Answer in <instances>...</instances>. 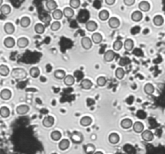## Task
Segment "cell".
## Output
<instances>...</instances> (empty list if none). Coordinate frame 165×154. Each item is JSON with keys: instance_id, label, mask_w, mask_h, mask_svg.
I'll return each mask as SVG.
<instances>
[{"instance_id": "cell-1", "label": "cell", "mask_w": 165, "mask_h": 154, "mask_svg": "<svg viewBox=\"0 0 165 154\" xmlns=\"http://www.w3.org/2000/svg\"><path fill=\"white\" fill-rule=\"evenodd\" d=\"M28 76V74L26 72V71L23 68H15L13 69L11 72V76L15 79L16 80H24Z\"/></svg>"}, {"instance_id": "cell-2", "label": "cell", "mask_w": 165, "mask_h": 154, "mask_svg": "<svg viewBox=\"0 0 165 154\" xmlns=\"http://www.w3.org/2000/svg\"><path fill=\"white\" fill-rule=\"evenodd\" d=\"M80 43H81L82 47L85 50H89L92 47V39L89 38V37H87V36H85V37L81 38Z\"/></svg>"}, {"instance_id": "cell-3", "label": "cell", "mask_w": 165, "mask_h": 154, "mask_svg": "<svg viewBox=\"0 0 165 154\" xmlns=\"http://www.w3.org/2000/svg\"><path fill=\"white\" fill-rule=\"evenodd\" d=\"M54 124V118L52 116H48L43 120V125L46 128H50Z\"/></svg>"}, {"instance_id": "cell-4", "label": "cell", "mask_w": 165, "mask_h": 154, "mask_svg": "<svg viewBox=\"0 0 165 154\" xmlns=\"http://www.w3.org/2000/svg\"><path fill=\"white\" fill-rule=\"evenodd\" d=\"M108 24L110 26V27L111 28H118L119 26H120V21L118 18L116 17H112L110 18L108 21Z\"/></svg>"}, {"instance_id": "cell-5", "label": "cell", "mask_w": 165, "mask_h": 154, "mask_svg": "<svg viewBox=\"0 0 165 154\" xmlns=\"http://www.w3.org/2000/svg\"><path fill=\"white\" fill-rule=\"evenodd\" d=\"M141 137L143 138V140L145 141H151L153 140L154 136H153V133L150 130H145L142 133Z\"/></svg>"}, {"instance_id": "cell-6", "label": "cell", "mask_w": 165, "mask_h": 154, "mask_svg": "<svg viewBox=\"0 0 165 154\" xmlns=\"http://www.w3.org/2000/svg\"><path fill=\"white\" fill-rule=\"evenodd\" d=\"M115 52L112 50H108L104 55V60L106 62H111L113 61L115 57Z\"/></svg>"}, {"instance_id": "cell-7", "label": "cell", "mask_w": 165, "mask_h": 154, "mask_svg": "<svg viewBox=\"0 0 165 154\" xmlns=\"http://www.w3.org/2000/svg\"><path fill=\"white\" fill-rule=\"evenodd\" d=\"M85 27L89 31H94L97 30V24L96 22L93 21V20H89L85 24Z\"/></svg>"}, {"instance_id": "cell-8", "label": "cell", "mask_w": 165, "mask_h": 154, "mask_svg": "<svg viewBox=\"0 0 165 154\" xmlns=\"http://www.w3.org/2000/svg\"><path fill=\"white\" fill-rule=\"evenodd\" d=\"M28 111H29V107L28 105H25V104L19 105L16 108V112H17L19 115H24L26 113H28Z\"/></svg>"}, {"instance_id": "cell-9", "label": "cell", "mask_w": 165, "mask_h": 154, "mask_svg": "<svg viewBox=\"0 0 165 154\" xmlns=\"http://www.w3.org/2000/svg\"><path fill=\"white\" fill-rule=\"evenodd\" d=\"M143 19V13L140 11H135L131 15V19L134 22H140Z\"/></svg>"}, {"instance_id": "cell-10", "label": "cell", "mask_w": 165, "mask_h": 154, "mask_svg": "<svg viewBox=\"0 0 165 154\" xmlns=\"http://www.w3.org/2000/svg\"><path fill=\"white\" fill-rule=\"evenodd\" d=\"M74 82H75V79L72 75H67L65 78L64 79V84L66 86H72L74 84Z\"/></svg>"}, {"instance_id": "cell-11", "label": "cell", "mask_w": 165, "mask_h": 154, "mask_svg": "<svg viewBox=\"0 0 165 154\" xmlns=\"http://www.w3.org/2000/svg\"><path fill=\"white\" fill-rule=\"evenodd\" d=\"M28 43H29L28 39L27 38H24V37L19 38L17 41V45L19 48H24V47H28Z\"/></svg>"}, {"instance_id": "cell-12", "label": "cell", "mask_w": 165, "mask_h": 154, "mask_svg": "<svg viewBox=\"0 0 165 154\" xmlns=\"http://www.w3.org/2000/svg\"><path fill=\"white\" fill-rule=\"evenodd\" d=\"M144 124H142L141 122H140V121H137V122H135V124H133V129L137 133H143L144 132Z\"/></svg>"}, {"instance_id": "cell-13", "label": "cell", "mask_w": 165, "mask_h": 154, "mask_svg": "<svg viewBox=\"0 0 165 154\" xmlns=\"http://www.w3.org/2000/svg\"><path fill=\"white\" fill-rule=\"evenodd\" d=\"M4 31L7 34H13L15 31V26L11 23H7L4 25Z\"/></svg>"}, {"instance_id": "cell-14", "label": "cell", "mask_w": 165, "mask_h": 154, "mask_svg": "<svg viewBox=\"0 0 165 154\" xmlns=\"http://www.w3.org/2000/svg\"><path fill=\"white\" fill-rule=\"evenodd\" d=\"M0 96H1V98L4 100H7L9 99L11 97V92L9 89H3L2 90L1 93H0Z\"/></svg>"}, {"instance_id": "cell-15", "label": "cell", "mask_w": 165, "mask_h": 154, "mask_svg": "<svg viewBox=\"0 0 165 154\" xmlns=\"http://www.w3.org/2000/svg\"><path fill=\"white\" fill-rule=\"evenodd\" d=\"M139 8L142 11H148L150 10V4L147 1H142L139 3Z\"/></svg>"}, {"instance_id": "cell-16", "label": "cell", "mask_w": 165, "mask_h": 154, "mask_svg": "<svg viewBox=\"0 0 165 154\" xmlns=\"http://www.w3.org/2000/svg\"><path fill=\"white\" fill-rule=\"evenodd\" d=\"M47 8L49 11H56L57 8V3H56L54 0H48L46 2Z\"/></svg>"}, {"instance_id": "cell-17", "label": "cell", "mask_w": 165, "mask_h": 154, "mask_svg": "<svg viewBox=\"0 0 165 154\" xmlns=\"http://www.w3.org/2000/svg\"><path fill=\"white\" fill-rule=\"evenodd\" d=\"M91 39H92V41H93V43H96V44H98V43H100L102 41V35L100 34V33L95 32V33H93L92 35Z\"/></svg>"}, {"instance_id": "cell-18", "label": "cell", "mask_w": 165, "mask_h": 154, "mask_svg": "<svg viewBox=\"0 0 165 154\" xmlns=\"http://www.w3.org/2000/svg\"><path fill=\"white\" fill-rule=\"evenodd\" d=\"M92 85H93L92 82L88 79H84V80H82V81L80 82V86L83 89H89V88H91Z\"/></svg>"}, {"instance_id": "cell-19", "label": "cell", "mask_w": 165, "mask_h": 154, "mask_svg": "<svg viewBox=\"0 0 165 154\" xmlns=\"http://www.w3.org/2000/svg\"><path fill=\"white\" fill-rule=\"evenodd\" d=\"M119 136L117 133H111L110 136H109V141L110 143L113 144V145H116L118 144L119 141Z\"/></svg>"}, {"instance_id": "cell-20", "label": "cell", "mask_w": 165, "mask_h": 154, "mask_svg": "<svg viewBox=\"0 0 165 154\" xmlns=\"http://www.w3.org/2000/svg\"><path fill=\"white\" fill-rule=\"evenodd\" d=\"M15 39L11 37H7V38H5L4 40V46L7 48H11L15 46Z\"/></svg>"}, {"instance_id": "cell-21", "label": "cell", "mask_w": 165, "mask_h": 154, "mask_svg": "<svg viewBox=\"0 0 165 154\" xmlns=\"http://www.w3.org/2000/svg\"><path fill=\"white\" fill-rule=\"evenodd\" d=\"M121 127L124 129H128L130 128L133 125V123H132V120H130V119H124L121 121Z\"/></svg>"}, {"instance_id": "cell-22", "label": "cell", "mask_w": 165, "mask_h": 154, "mask_svg": "<svg viewBox=\"0 0 165 154\" xmlns=\"http://www.w3.org/2000/svg\"><path fill=\"white\" fill-rule=\"evenodd\" d=\"M134 47V42L133 40L131 38H127L125 40L124 42V48L127 50V51H131Z\"/></svg>"}, {"instance_id": "cell-23", "label": "cell", "mask_w": 165, "mask_h": 154, "mask_svg": "<svg viewBox=\"0 0 165 154\" xmlns=\"http://www.w3.org/2000/svg\"><path fill=\"white\" fill-rule=\"evenodd\" d=\"M109 16H110V14L108 12V11L106 10H102L99 12V15H98V17L99 19L102 20V21H106L109 19Z\"/></svg>"}, {"instance_id": "cell-24", "label": "cell", "mask_w": 165, "mask_h": 154, "mask_svg": "<svg viewBox=\"0 0 165 154\" xmlns=\"http://www.w3.org/2000/svg\"><path fill=\"white\" fill-rule=\"evenodd\" d=\"M69 141L67 139H64L59 143V149L60 150H66L69 147Z\"/></svg>"}, {"instance_id": "cell-25", "label": "cell", "mask_w": 165, "mask_h": 154, "mask_svg": "<svg viewBox=\"0 0 165 154\" xmlns=\"http://www.w3.org/2000/svg\"><path fill=\"white\" fill-rule=\"evenodd\" d=\"M155 91V88L152 84H147L146 85L144 86V92L145 93L148 95H152L154 93Z\"/></svg>"}, {"instance_id": "cell-26", "label": "cell", "mask_w": 165, "mask_h": 154, "mask_svg": "<svg viewBox=\"0 0 165 154\" xmlns=\"http://www.w3.org/2000/svg\"><path fill=\"white\" fill-rule=\"evenodd\" d=\"M63 14L66 18H72L74 15V11L71 7H65L63 10Z\"/></svg>"}, {"instance_id": "cell-27", "label": "cell", "mask_w": 165, "mask_h": 154, "mask_svg": "<svg viewBox=\"0 0 165 154\" xmlns=\"http://www.w3.org/2000/svg\"><path fill=\"white\" fill-rule=\"evenodd\" d=\"M91 123H92V119L89 116H84L80 120V124L82 126H84V127L89 126V125L91 124Z\"/></svg>"}, {"instance_id": "cell-28", "label": "cell", "mask_w": 165, "mask_h": 154, "mask_svg": "<svg viewBox=\"0 0 165 154\" xmlns=\"http://www.w3.org/2000/svg\"><path fill=\"white\" fill-rule=\"evenodd\" d=\"M54 76L56 77V79L64 80L65 78V76H66V74H65L64 71H63V70H56L54 72Z\"/></svg>"}, {"instance_id": "cell-29", "label": "cell", "mask_w": 165, "mask_h": 154, "mask_svg": "<svg viewBox=\"0 0 165 154\" xmlns=\"http://www.w3.org/2000/svg\"><path fill=\"white\" fill-rule=\"evenodd\" d=\"M63 11H61L60 9H56V11H54L52 12V17L54 19H56V21H58L59 19H60L61 18L63 17Z\"/></svg>"}, {"instance_id": "cell-30", "label": "cell", "mask_w": 165, "mask_h": 154, "mask_svg": "<svg viewBox=\"0 0 165 154\" xmlns=\"http://www.w3.org/2000/svg\"><path fill=\"white\" fill-rule=\"evenodd\" d=\"M11 7L9 6V5H2L1 6V7H0V11L1 13L3 14V15H9L10 13H11Z\"/></svg>"}, {"instance_id": "cell-31", "label": "cell", "mask_w": 165, "mask_h": 154, "mask_svg": "<svg viewBox=\"0 0 165 154\" xmlns=\"http://www.w3.org/2000/svg\"><path fill=\"white\" fill-rule=\"evenodd\" d=\"M153 23L156 26L160 27L164 23V18L162 17L161 15H156V16L153 18Z\"/></svg>"}, {"instance_id": "cell-32", "label": "cell", "mask_w": 165, "mask_h": 154, "mask_svg": "<svg viewBox=\"0 0 165 154\" xmlns=\"http://www.w3.org/2000/svg\"><path fill=\"white\" fill-rule=\"evenodd\" d=\"M40 69L38 68H36V67H33V68H32L30 69L29 71V74L30 76L32 77H33V78H36V77H38L40 76Z\"/></svg>"}, {"instance_id": "cell-33", "label": "cell", "mask_w": 165, "mask_h": 154, "mask_svg": "<svg viewBox=\"0 0 165 154\" xmlns=\"http://www.w3.org/2000/svg\"><path fill=\"white\" fill-rule=\"evenodd\" d=\"M0 115L3 118H7L10 116V110L8 108L2 107L0 109Z\"/></svg>"}, {"instance_id": "cell-34", "label": "cell", "mask_w": 165, "mask_h": 154, "mask_svg": "<svg viewBox=\"0 0 165 154\" xmlns=\"http://www.w3.org/2000/svg\"><path fill=\"white\" fill-rule=\"evenodd\" d=\"M125 76V71L122 68H118L115 71V76L117 77L119 80H122Z\"/></svg>"}, {"instance_id": "cell-35", "label": "cell", "mask_w": 165, "mask_h": 154, "mask_svg": "<svg viewBox=\"0 0 165 154\" xmlns=\"http://www.w3.org/2000/svg\"><path fill=\"white\" fill-rule=\"evenodd\" d=\"M44 30H45V27H44V26L43 25L42 23H37L36 25L35 26V31L37 34H43L44 32Z\"/></svg>"}, {"instance_id": "cell-36", "label": "cell", "mask_w": 165, "mask_h": 154, "mask_svg": "<svg viewBox=\"0 0 165 154\" xmlns=\"http://www.w3.org/2000/svg\"><path fill=\"white\" fill-rule=\"evenodd\" d=\"M123 46H124V43H123V42L121 40L118 39L113 44V48H114V51H119V50H121Z\"/></svg>"}, {"instance_id": "cell-37", "label": "cell", "mask_w": 165, "mask_h": 154, "mask_svg": "<svg viewBox=\"0 0 165 154\" xmlns=\"http://www.w3.org/2000/svg\"><path fill=\"white\" fill-rule=\"evenodd\" d=\"M9 72H10L9 68L7 66H5V65H1L0 66V74H1V76H7L9 74Z\"/></svg>"}, {"instance_id": "cell-38", "label": "cell", "mask_w": 165, "mask_h": 154, "mask_svg": "<svg viewBox=\"0 0 165 154\" xmlns=\"http://www.w3.org/2000/svg\"><path fill=\"white\" fill-rule=\"evenodd\" d=\"M30 19L28 17H23L20 20V25L23 27H28L30 25Z\"/></svg>"}, {"instance_id": "cell-39", "label": "cell", "mask_w": 165, "mask_h": 154, "mask_svg": "<svg viewBox=\"0 0 165 154\" xmlns=\"http://www.w3.org/2000/svg\"><path fill=\"white\" fill-rule=\"evenodd\" d=\"M51 138L55 141H59L60 139L61 138V133H60L59 131H53L51 133Z\"/></svg>"}, {"instance_id": "cell-40", "label": "cell", "mask_w": 165, "mask_h": 154, "mask_svg": "<svg viewBox=\"0 0 165 154\" xmlns=\"http://www.w3.org/2000/svg\"><path fill=\"white\" fill-rule=\"evenodd\" d=\"M80 5V2L79 0H71L69 2V6L72 9H77Z\"/></svg>"}, {"instance_id": "cell-41", "label": "cell", "mask_w": 165, "mask_h": 154, "mask_svg": "<svg viewBox=\"0 0 165 154\" xmlns=\"http://www.w3.org/2000/svg\"><path fill=\"white\" fill-rule=\"evenodd\" d=\"M106 80L105 77L100 76L97 79V84L98 86L103 87V86L106 85Z\"/></svg>"}, {"instance_id": "cell-42", "label": "cell", "mask_w": 165, "mask_h": 154, "mask_svg": "<svg viewBox=\"0 0 165 154\" xmlns=\"http://www.w3.org/2000/svg\"><path fill=\"white\" fill-rule=\"evenodd\" d=\"M60 28V23L59 21L53 22L51 24V30L52 31H58Z\"/></svg>"}, {"instance_id": "cell-43", "label": "cell", "mask_w": 165, "mask_h": 154, "mask_svg": "<svg viewBox=\"0 0 165 154\" xmlns=\"http://www.w3.org/2000/svg\"><path fill=\"white\" fill-rule=\"evenodd\" d=\"M135 3V0H124V3L127 6H131Z\"/></svg>"}, {"instance_id": "cell-44", "label": "cell", "mask_w": 165, "mask_h": 154, "mask_svg": "<svg viewBox=\"0 0 165 154\" xmlns=\"http://www.w3.org/2000/svg\"><path fill=\"white\" fill-rule=\"evenodd\" d=\"M115 3V0H106V3L107 5H113Z\"/></svg>"}, {"instance_id": "cell-45", "label": "cell", "mask_w": 165, "mask_h": 154, "mask_svg": "<svg viewBox=\"0 0 165 154\" xmlns=\"http://www.w3.org/2000/svg\"><path fill=\"white\" fill-rule=\"evenodd\" d=\"M93 154H103L102 152H95Z\"/></svg>"}]
</instances>
